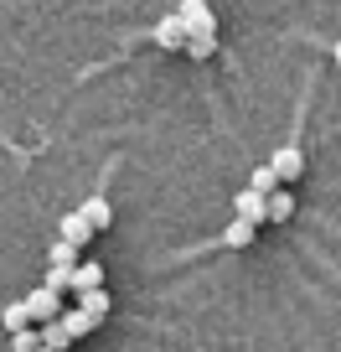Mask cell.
<instances>
[{
	"label": "cell",
	"instance_id": "cell-1",
	"mask_svg": "<svg viewBox=\"0 0 341 352\" xmlns=\"http://www.w3.org/2000/svg\"><path fill=\"white\" fill-rule=\"evenodd\" d=\"M119 161H124V155H109V161H104L99 187L89 192V202H78V212H83V223H89L93 233H109V223H114V208H109V176L119 171Z\"/></svg>",
	"mask_w": 341,
	"mask_h": 352
},
{
	"label": "cell",
	"instance_id": "cell-2",
	"mask_svg": "<svg viewBox=\"0 0 341 352\" xmlns=\"http://www.w3.org/2000/svg\"><path fill=\"white\" fill-rule=\"evenodd\" d=\"M176 16H181V26H187V36H217V16H212L207 0H181Z\"/></svg>",
	"mask_w": 341,
	"mask_h": 352
},
{
	"label": "cell",
	"instance_id": "cell-3",
	"mask_svg": "<svg viewBox=\"0 0 341 352\" xmlns=\"http://www.w3.org/2000/svg\"><path fill=\"white\" fill-rule=\"evenodd\" d=\"M145 42H155L161 52H181V47H187V26H181V16H176V11L161 16V21L145 32Z\"/></svg>",
	"mask_w": 341,
	"mask_h": 352
},
{
	"label": "cell",
	"instance_id": "cell-4",
	"mask_svg": "<svg viewBox=\"0 0 341 352\" xmlns=\"http://www.w3.org/2000/svg\"><path fill=\"white\" fill-rule=\"evenodd\" d=\"M269 166H274L279 187H285V182H295V176L305 171V151H300V140H285V145L274 151V161H269Z\"/></svg>",
	"mask_w": 341,
	"mask_h": 352
},
{
	"label": "cell",
	"instance_id": "cell-5",
	"mask_svg": "<svg viewBox=\"0 0 341 352\" xmlns=\"http://www.w3.org/2000/svg\"><path fill=\"white\" fill-rule=\"evenodd\" d=\"M26 316L32 321H52L57 311H62V296H57V290H47V285H36V290H26Z\"/></svg>",
	"mask_w": 341,
	"mask_h": 352
},
{
	"label": "cell",
	"instance_id": "cell-6",
	"mask_svg": "<svg viewBox=\"0 0 341 352\" xmlns=\"http://www.w3.org/2000/svg\"><path fill=\"white\" fill-rule=\"evenodd\" d=\"M233 218H243V223H264V192H253V187H243V192H233Z\"/></svg>",
	"mask_w": 341,
	"mask_h": 352
},
{
	"label": "cell",
	"instance_id": "cell-7",
	"mask_svg": "<svg viewBox=\"0 0 341 352\" xmlns=\"http://www.w3.org/2000/svg\"><path fill=\"white\" fill-rule=\"evenodd\" d=\"M57 239H62V243H73V249H83V243H89L93 239V228H89V223H83V212H62V223H57Z\"/></svg>",
	"mask_w": 341,
	"mask_h": 352
},
{
	"label": "cell",
	"instance_id": "cell-8",
	"mask_svg": "<svg viewBox=\"0 0 341 352\" xmlns=\"http://www.w3.org/2000/svg\"><path fill=\"white\" fill-rule=\"evenodd\" d=\"M290 218H295V197H290L285 187H274L264 197V223H290Z\"/></svg>",
	"mask_w": 341,
	"mask_h": 352
},
{
	"label": "cell",
	"instance_id": "cell-9",
	"mask_svg": "<svg viewBox=\"0 0 341 352\" xmlns=\"http://www.w3.org/2000/svg\"><path fill=\"white\" fill-rule=\"evenodd\" d=\"M57 321H62V327L73 331V342H83V337H93L99 327H109V321H93L89 311H57Z\"/></svg>",
	"mask_w": 341,
	"mask_h": 352
},
{
	"label": "cell",
	"instance_id": "cell-10",
	"mask_svg": "<svg viewBox=\"0 0 341 352\" xmlns=\"http://www.w3.org/2000/svg\"><path fill=\"white\" fill-rule=\"evenodd\" d=\"M104 285V264L89 259V264H73V275H67V290H93Z\"/></svg>",
	"mask_w": 341,
	"mask_h": 352
},
{
	"label": "cell",
	"instance_id": "cell-11",
	"mask_svg": "<svg viewBox=\"0 0 341 352\" xmlns=\"http://www.w3.org/2000/svg\"><path fill=\"white\" fill-rule=\"evenodd\" d=\"M78 300H83L78 311H89L93 321H109V306H114V300H109V290H104V285H93V290H78Z\"/></svg>",
	"mask_w": 341,
	"mask_h": 352
},
{
	"label": "cell",
	"instance_id": "cell-12",
	"mask_svg": "<svg viewBox=\"0 0 341 352\" xmlns=\"http://www.w3.org/2000/svg\"><path fill=\"white\" fill-rule=\"evenodd\" d=\"M36 342H42V347H52V352H67V347H73V331H67L62 321L52 316V321H47L42 331H36Z\"/></svg>",
	"mask_w": 341,
	"mask_h": 352
},
{
	"label": "cell",
	"instance_id": "cell-13",
	"mask_svg": "<svg viewBox=\"0 0 341 352\" xmlns=\"http://www.w3.org/2000/svg\"><path fill=\"white\" fill-rule=\"evenodd\" d=\"M0 327H5V331H21V327H32V316H26V300H11V306L0 311Z\"/></svg>",
	"mask_w": 341,
	"mask_h": 352
},
{
	"label": "cell",
	"instance_id": "cell-14",
	"mask_svg": "<svg viewBox=\"0 0 341 352\" xmlns=\"http://www.w3.org/2000/svg\"><path fill=\"white\" fill-rule=\"evenodd\" d=\"M248 187H253V192H264V197H269V192L279 187V176H274V166H269V161H264V166H253V176H248Z\"/></svg>",
	"mask_w": 341,
	"mask_h": 352
},
{
	"label": "cell",
	"instance_id": "cell-15",
	"mask_svg": "<svg viewBox=\"0 0 341 352\" xmlns=\"http://www.w3.org/2000/svg\"><path fill=\"white\" fill-rule=\"evenodd\" d=\"M181 52H191V63H207L212 52H217V36H187V47Z\"/></svg>",
	"mask_w": 341,
	"mask_h": 352
},
{
	"label": "cell",
	"instance_id": "cell-16",
	"mask_svg": "<svg viewBox=\"0 0 341 352\" xmlns=\"http://www.w3.org/2000/svg\"><path fill=\"white\" fill-rule=\"evenodd\" d=\"M67 275H73V264H47V280H42V285L62 296V290H67Z\"/></svg>",
	"mask_w": 341,
	"mask_h": 352
},
{
	"label": "cell",
	"instance_id": "cell-17",
	"mask_svg": "<svg viewBox=\"0 0 341 352\" xmlns=\"http://www.w3.org/2000/svg\"><path fill=\"white\" fill-rule=\"evenodd\" d=\"M47 264H78V249H73V243H62V239H57L52 249H47Z\"/></svg>",
	"mask_w": 341,
	"mask_h": 352
},
{
	"label": "cell",
	"instance_id": "cell-18",
	"mask_svg": "<svg viewBox=\"0 0 341 352\" xmlns=\"http://www.w3.org/2000/svg\"><path fill=\"white\" fill-rule=\"evenodd\" d=\"M32 347H36V331H32V327L11 331V352H32Z\"/></svg>",
	"mask_w": 341,
	"mask_h": 352
},
{
	"label": "cell",
	"instance_id": "cell-19",
	"mask_svg": "<svg viewBox=\"0 0 341 352\" xmlns=\"http://www.w3.org/2000/svg\"><path fill=\"white\" fill-rule=\"evenodd\" d=\"M331 63L341 67V36H336V42H331Z\"/></svg>",
	"mask_w": 341,
	"mask_h": 352
},
{
	"label": "cell",
	"instance_id": "cell-20",
	"mask_svg": "<svg viewBox=\"0 0 341 352\" xmlns=\"http://www.w3.org/2000/svg\"><path fill=\"white\" fill-rule=\"evenodd\" d=\"M32 352H52V347H42V342H36V347H32Z\"/></svg>",
	"mask_w": 341,
	"mask_h": 352
}]
</instances>
